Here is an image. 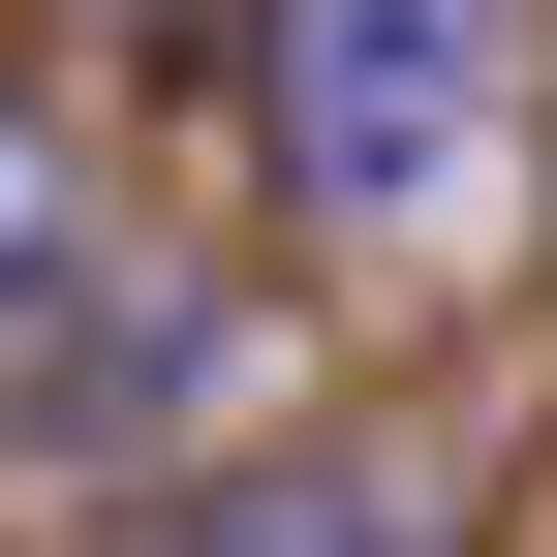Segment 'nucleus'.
Here are the masks:
<instances>
[{"mask_svg":"<svg viewBox=\"0 0 557 557\" xmlns=\"http://www.w3.org/2000/svg\"><path fill=\"white\" fill-rule=\"evenodd\" d=\"M527 94H557V0H248V186L310 248H434L527 156Z\"/></svg>","mask_w":557,"mask_h":557,"instance_id":"nucleus-1","label":"nucleus"},{"mask_svg":"<svg viewBox=\"0 0 557 557\" xmlns=\"http://www.w3.org/2000/svg\"><path fill=\"white\" fill-rule=\"evenodd\" d=\"M248 434V310L218 278H94L62 248L32 310H0V465H94V496H156V465Z\"/></svg>","mask_w":557,"mask_h":557,"instance_id":"nucleus-2","label":"nucleus"},{"mask_svg":"<svg viewBox=\"0 0 557 557\" xmlns=\"http://www.w3.org/2000/svg\"><path fill=\"white\" fill-rule=\"evenodd\" d=\"M94 557H434V496H403L372 434H218V465H156Z\"/></svg>","mask_w":557,"mask_h":557,"instance_id":"nucleus-3","label":"nucleus"},{"mask_svg":"<svg viewBox=\"0 0 557 557\" xmlns=\"http://www.w3.org/2000/svg\"><path fill=\"white\" fill-rule=\"evenodd\" d=\"M62 248H94V156H62V94H0V310H32Z\"/></svg>","mask_w":557,"mask_h":557,"instance_id":"nucleus-4","label":"nucleus"},{"mask_svg":"<svg viewBox=\"0 0 557 557\" xmlns=\"http://www.w3.org/2000/svg\"><path fill=\"white\" fill-rule=\"evenodd\" d=\"M527 124H557V94H527Z\"/></svg>","mask_w":557,"mask_h":557,"instance_id":"nucleus-5","label":"nucleus"}]
</instances>
